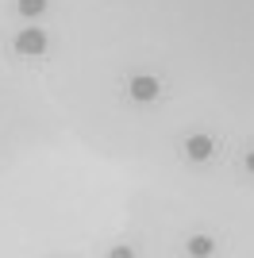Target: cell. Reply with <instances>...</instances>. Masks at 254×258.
Listing matches in <instances>:
<instances>
[{
	"instance_id": "6da1fadb",
	"label": "cell",
	"mask_w": 254,
	"mask_h": 258,
	"mask_svg": "<svg viewBox=\"0 0 254 258\" xmlns=\"http://www.w3.org/2000/svg\"><path fill=\"white\" fill-rule=\"evenodd\" d=\"M16 50L27 54V58H35V54L46 50V35H42L39 27H27V31H20V39H16Z\"/></svg>"
},
{
	"instance_id": "7a4b0ae2",
	"label": "cell",
	"mask_w": 254,
	"mask_h": 258,
	"mask_svg": "<svg viewBox=\"0 0 254 258\" xmlns=\"http://www.w3.org/2000/svg\"><path fill=\"white\" fill-rule=\"evenodd\" d=\"M131 97L135 100H154L158 97V81H154V77H135V81H131Z\"/></svg>"
},
{
	"instance_id": "3957f363",
	"label": "cell",
	"mask_w": 254,
	"mask_h": 258,
	"mask_svg": "<svg viewBox=\"0 0 254 258\" xmlns=\"http://www.w3.org/2000/svg\"><path fill=\"white\" fill-rule=\"evenodd\" d=\"M185 151H189V158H193V162H204V158L212 154V143L204 139V135H193V139L185 143Z\"/></svg>"
},
{
	"instance_id": "277c9868",
	"label": "cell",
	"mask_w": 254,
	"mask_h": 258,
	"mask_svg": "<svg viewBox=\"0 0 254 258\" xmlns=\"http://www.w3.org/2000/svg\"><path fill=\"white\" fill-rule=\"evenodd\" d=\"M42 8H46V0H20V12H23V16H39Z\"/></svg>"
},
{
	"instance_id": "5b68a950",
	"label": "cell",
	"mask_w": 254,
	"mask_h": 258,
	"mask_svg": "<svg viewBox=\"0 0 254 258\" xmlns=\"http://www.w3.org/2000/svg\"><path fill=\"white\" fill-rule=\"evenodd\" d=\"M189 250H193V254H212V239H193Z\"/></svg>"
},
{
	"instance_id": "8992f818",
	"label": "cell",
	"mask_w": 254,
	"mask_h": 258,
	"mask_svg": "<svg viewBox=\"0 0 254 258\" xmlns=\"http://www.w3.org/2000/svg\"><path fill=\"white\" fill-rule=\"evenodd\" d=\"M246 166H250V170H254V151H250V154H246Z\"/></svg>"
}]
</instances>
